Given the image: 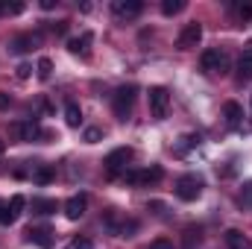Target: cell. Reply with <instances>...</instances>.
<instances>
[{
	"mask_svg": "<svg viewBox=\"0 0 252 249\" xmlns=\"http://www.w3.org/2000/svg\"><path fill=\"white\" fill-rule=\"evenodd\" d=\"M135 94H138V88H135V85H121V88L112 94V112H115V118H118V121H126V118L132 115Z\"/></svg>",
	"mask_w": 252,
	"mask_h": 249,
	"instance_id": "obj_1",
	"label": "cell"
},
{
	"mask_svg": "<svg viewBox=\"0 0 252 249\" xmlns=\"http://www.w3.org/2000/svg\"><path fill=\"white\" fill-rule=\"evenodd\" d=\"M199 67H202V73H208V76H223L226 70H229V56L223 53V50H217V47H208V50H202V56H199Z\"/></svg>",
	"mask_w": 252,
	"mask_h": 249,
	"instance_id": "obj_2",
	"label": "cell"
},
{
	"mask_svg": "<svg viewBox=\"0 0 252 249\" xmlns=\"http://www.w3.org/2000/svg\"><path fill=\"white\" fill-rule=\"evenodd\" d=\"M199 193H202V176H196V173H185V176L176 179V196H179L182 202H193V199H199Z\"/></svg>",
	"mask_w": 252,
	"mask_h": 249,
	"instance_id": "obj_3",
	"label": "cell"
},
{
	"mask_svg": "<svg viewBox=\"0 0 252 249\" xmlns=\"http://www.w3.org/2000/svg\"><path fill=\"white\" fill-rule=\"evenodd\" d=\"M132 158H135L132 147H118V150H112V153L106 156V161H103V164H106V173H109L112 179H115V176H121Z\"/></svg>",
	"mask_w": 252,
	"mask_h": 249,
	"instance_id": "obj_4",
	"label": "cell"
},
{
	"mask_svg": "<svg viewBox=\"0 0 252 249\" xmlns=\"http://www.w3.org/2000/svg\"><path fill=\"white\" fill-rule=\"evenodd\" d=\"M147 100H150V112H153V118L161 121V118L167 115V106H170V91H167L164 85H156V88H150Z\"/></svg>",
	"mask_w": 252,
	"mask_h": 249,
	"instance_id": "obj_5",
	"label": "cell"
},
{
	"mask_svg": "<svg viewBox=\"0 0 252 249\" xmlns=\"http://www.w3.org/2000/svg\"><path fill=\"white\" fill-rule=\"evenodd\" d=\"M199 41H202V24H199V21H190V24L182 27L179 38H176V47H179V50H193Z\"/></svg>",
	"mask_w": 252,
	"mask_h": 249,
	"instance_id": "obj_6",
	"label": "cell"
},
{
	"mask_svg": "<svg viewBox=\"0 0 252 249\" xmlns=\"http://www.w3.org/2000/svg\"><path fill=\"white\" fill-rule=\"evenodd\" d=\"M161 176H164V170L158 164L147 167V170H129V173H124V179L129 185H156V182H161Z\"/></svg>",
	"mask_w": 252,
	"mask_h": 249,
	"instance_id": "obj_7",
	"label": "cell"
},
{
	"mask_svg": "<svg viewBox=\"0 0 252 249\" xmlns=\"http://www.w3.org/2000/svg\"><path fill=\"white\" fill-rule=\"evenodd\" d=\"M9 132H12V138L15 141H35L38 135H41V129L38 124L30 118V121H15V124L9 126Z\"/></svg>",
	"mask_w": 252,
	"mask_h": 249,
	"instance_id": "obj_8",
	"label": "cell"
},
{
	"mask_svg": "<svg viewBox=\"0 0 252 249\" xmlns=\"http://www.w3.org/2000/svg\"><path fill=\"white\" fill-rule=\"evenodd\" d=\"M24 235H27L30 244H35V247H41V249L53 247V229H47V226H30Z\"/></svg>",
	"mask_w": 252,
	"mask_h": 249,
	"instance_id": "obj_9",
	"label": "cell"
},
{
	"mask_svg": "<svg viewBox=\"0 0 252 249\" xmlns=\"http://www.w3.org/2000/svg\"><path fill=\"white\" fill-rule=\"evenodd\" d=\"M85 208H88V196H85V193H76V196H70V199L64 202V217H67V220H79V217L85 214Z\"/></svg>",
	"mask_w": 252,
	"mask_h": 249,
	"instance_id": "obj_10",
	"label": "cell"
},
{
	"mask_svg": "<svg viewBox=\"0 0 252 249\" xmlns=\"http://www.w3.org/2000/svg\"><path fill=\"white\" fill-rule=\"evenodd\" d=\"M141 9H144L141 0H115L112 3V12L118 18H135V15H141Z\"/></svg>",
	"mask_w": 252,
	"mask_h": 249,
	"instance_id": "obj_11",
	"label": "cell"
},
{
	"mask_svg": "<svg viewBox=\"0 0 252 249\" xmlns=\"http://www.w3.org/2000/svg\"><path fill=\"white\" fill-rule=\"evenodd\" d=\"M223 241H226L229 249H247L250 247V241H247V235H244L241 229H229V232L223 235Z\"/></svg>",
	"mask_w": 252,
	"mask_h": 249,
	"instance_id": "obj_12",
	"label": "cell"
},
{
	"mask_svg": "<svg viewBox=\"0 0 252 249\" xmlns=\"http://www.w3.org/2000/svg\"><path fill=\"white\" fill-rule=\"evenodd\" d=\"M223 115H226V124L229 126H238L244 121V109H241V103H235V100H229V103L223 106Z\"/></svg>",
	"mask_w": 252,
	"mask_h": 249,
	"instance_id": "obj_13",
	"label": "cell"
},
{
	"mask_svg": "<svg viewBox=\"0 0 252 249\" xmlns=\"http://www.w3.org/2000/svg\"><path fill=\"white\" fill-rule=\"evenodd\" d=\"M38 44V35H32V32H21L15 41H12V50H18V53H27V50H32Z\"/></svg>",
	"mask_w": 252,
	"mask_h": 249,
	"instance_id": "obj_14",
	"label": "cell"
},
{
	"mask_svg": "<svg viewBox=\"0 0 252 249\" xmlns=\"http://www.w3.org/2000/svg\"><path fill=\"white\" fill-rule=\"evenodd\" d=\"M199 241H202V229H199V226H188V229L182 232V249H196Z\"/></svg>",
	"mask_w": 252,
	"mask_h": 249,
	"instance_id": "obj_15",
	"label": "cell"
},
{
	"mask_svg": "<svg viewBox=\"0 0 252 249\" xmlns=\"http://www.w3.org/2000/svg\"><path fill=\"white\" fill-rule=\"evenodd\" d=\"M91 32H82V35H76V38H67V50L70 53H88V44H91Z\"/></svg>",
	"mask_w": 252,
	"mask_h": 249,
	"instance_id": "obj_16",
	"label": "cell"
},
{
	"mask_svg": "<svg viewBox=\"0 0 252 249\" xmlns=\"http://www.w3.org/2000/svg\"><path fill=\"white\" fill-rule=\"evenodd\" d=\"M53 179H56V170H53L50 164H41V167L32 170V182H35V185H50Z\"/></svg>",
	"mask_w": 252,
	"mask_h": 249,
	"instance_id": "obj_17",
	"label": "cell"
},
{
	"mask_svg": "<svg viewBox=\"0 0 252 249\" xmlns=\"http://www.w3.org/2000/svg\"><path fill=\"white\" fill-rule=\"evenodd\" d=\"M64 124L70 126V129H76V126L82 124V109L76 103H67L64 106Z\"/></svg>",
	"mask_w": 252,
	"mask_h": 249,
	"instance_id": "obj_18",
	"label": "cell"
},
{
	"mask_svg": "<svg viewBox=\"0 0 252 249\" xmlns=\"http://www.w3.org/2000/svg\"><path fill=\"white\" fill-rule=\"evenodd\" d=\"M196 144H199V135H182V138H179V144L173 147V153H176V156H185L190 147H196Z\"/></svg>",
	"mask_w": 252,
	"mask_h": 249,
	"instance_id": "obj_19",
	"label": "cell"
},
{
	"mask_svg": "<svg viewBox=\"0 0 252 249\" xmlns=\"http://www.w3.org/2000/svg\"><path fill=\"white\" fill-rule=\"evenodd\" d=\"M250 79H252V53L238 62V82H250Z\"/></svg>",
	"mask_w": 252,
	"mask_h": 249,
	"instance_id": "obj_20",
	"label": "cell"
},
{
	"mask_svg": "<svg viewBox=\"0 0 252 249\" xmlns=\"http://www.w3.org/2000/svg\"><path fill=\"white\" fill-rule=\"evenodd\" d=\"M32 211L35 214H53L56 211V199H32Z\"/></svg>",
	"mask_w": 252,
	"mask_h": 249,
	"instance_id": "obj_21",
	"label": "cell"
},
{
	"mask_svg": "<svg viewBox=\"0 0 252 249\" xmlns=\"http://www.w3.org/2000/svg\"><path fill=\"white\" fill-rule=\"evenodd\" d=\"M82 141H85V144H100V141H103V129H100V126H88V129L82 132Z\"/></svg>",
	"mask_w": 252,
	"mask_h": 249,
	"instance_id": "obj_22",
	"label": "cell"
},
{
	"mask_svg": "<svg viewBox=\"0 0 252 249\" xmlns=\"http://www.w3.org/2000/svg\"><path fill=\"white\" fill-rule=\"evenodd\" d=\"M35 70H38V79H50V73H53V62H50L47 56H41L38 64H35Z\"/></svg>",
	"mask_w": 252,
	"mask_h": 249,
	"instance_id": "obj_23",
	"label": "cell"
},
{
	"mask_svg": "<svg viewBox=\"0 0 252 249\" xmlns=\"http://www.w3.org/2000/svg\"><path fill=\"white\" fill-rule=\"evenodd\" d=\"M182 9H185V0H164L161 3V12L164 15H179Z\"/></svg>",
	"mask_w": 252,
	"mask_h": 249,
	"instance_id": "obj_24",
	"label": "cell"
},
{
	"mask_svg": "<svg viewBox=\"0 0 252 249\" xmlns=\"http://www.w3.org/2000/svg\"><path fill=\"white\" fill-rule=\"evenodd\" d=\"M15 220H18V217L9 211V202L0 199V226H9V223H15Z\"/></svg>",
	"mask_w": 252,
	"mask_h": 249,
	"instance_id": "obj_25",
	"label": "cell"
},
{
	"mask_svg": "<svg viewBox=\"0 0 252 249\" xmlns=\"http://www.w3.org/2000/svg\"><path fill=\"white\" fill-rule=\"evenodd\" d=\"M24 205H27V199H24V196H21V193H15V196H12V199H9V211H12V214H15V217H18V214H21V211H24Z\"/></svg>",
	"mask_w": 252,
	"mask_h": 249,
	"instance_id": "obj_26",
	"label": "cell"
},
{
	"mask_svg": "<svg viewBox=\"0 0 252 249\" xmlns=\"http://www.w3.org/2000/svg\"><path fill=\"white\" fill-rule=\"evenodd\" d=\"M91 247H94V244H91L88 238H73V241H70L64 249H91Z\"/></svg>",
	"mask_w": 252,
	"mask_h": 249,
	"instance_id": "obj_27",
	"label": "cell"
},
{
	"mask_svg": "<svg viewBox=\"0 0 252 249\" xmlns=\"http://www.w3.org/2000/svg\"><path fill=\"white\" fill-rule=\"evenodd\" d=\"M241 202H244V208H252V182L244 185V190H241Z\"/></svg>",
	"mask_w": 252,
	"mask_h": 249,
	"instance_id": "obj_28",
	"label": "cell"
},
{
	"mask_svg": "<svg viewBox=\"0 0 252 249\" xmlns=\"http://www.w3.org/2000/svg\"><path fill=\"white\" fill-rule=\"evenodd\" d=\"M15 73H18V79H30L32 76V64H18Z\"/></svg>",
	"mask_w": 252,
	"mask_h": 249,
	"instance_id": "obj_29",
	"label": "cell"
},
{
	"mask_svg": "<svg viewBox=\"0 0 252 249\" xmlns=\"http://www.w3.org/2000/svg\"><path fill=\"white\" fill-rule=\"evenodd\" d=\"M150 249H173V244H170L167 238H158V241H153V244H150Z\"/></svg>",
	"mask_w": 252,
	"mask_h": 249,
	"instance_id": "obj_30",
	"label": "cell"
},
{
	"mask_svg": "<svg viewBox=\"0 0 252 249\" xmlns=\"http://www.w3.org/2000/svg\"><path fill=\"white\" fill-rule=\"evenodd\" d=\"M235 12H238L244 21H250V18H252V6H250V3H247V6H235Z\"/></svg>",
	"mask_w": 252,
	"mask_h": 249,
	"instance_id": "obj_31",
	"label": "cell"
},
{
	"mask_svg": "<svg viewBox=\"0 0 252 249\" xmlns=\"http://www.w3.org/2000/svg\"><path fill=\"white\" fill-rule=\"evenodd\" d=\"M53 32H59V35H62V32H67V21H59V24H53Z\"/></svg>",
	"mask_w": 252,
	"mask_h": 249,
	"instance_id": "obj_32",
	"label": "cell"
},
{
	"mask_svg": "<svg viewBox=\"0 0 252 249\" xmlns=\"http://www.w3.org/2000/svg\"><path fill=\"white\" fill-rule=\"evenodd\" d=\"M6 12H12V15H18V12H24V3H15V6H6Z\"/></svg>",
	"mask_w": 252,
	"mask_h": 249,
	"instance_id": "obj_33",
	"label": "cell"
},
{
	"mask_svg": "<svg viewBox=\"0 0 252 249\" xmlns=\"http://www.w3.org/2000/svg\"><path fill=\"white\" fill-rule=\"evenodd\" d=\"M6 106H9V97H6V94H0V109H6Z\"/></svg>",
	"mask_w": 252,
	"mask_h": 249,
	"instance_id": "obj_34",
	"label": "cell"
},
{
	"mask_svg": "<svg viewBox=\"0 0 252 249\" xmlns=\"http://www.w3.org/2000/svg\"><path fill=\"white\" fill-rule=\"evenodd\" d=\"M3 153H6V141L0 138V156H3Z\"/></svg>",
	"mask_w": 252,
	"mask_h": 249,
	"instance_id": "obj_35",
	"label": "cell"
},
{
	"mask_svg": "<svg viewBox=\"0 0 252 249\" xmlns=\"http://www.w3.org/2000/svg\"><path fill=\"white\" fill-rule=\"evenodd\" d=\"M0 15H6V6H3V3H0Z\"/></svg>",
	"mask_w": 252,
	"mask_h": 249,
	"instance_id": "obj_36",
	"label": "cell"
}]
</instances>
